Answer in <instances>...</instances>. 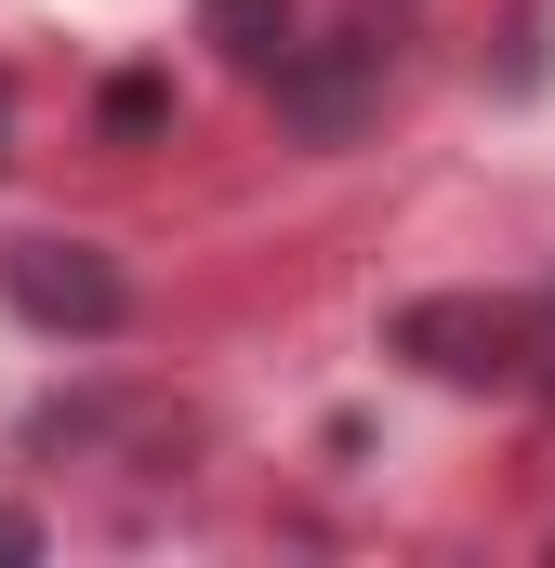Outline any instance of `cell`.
<instances>
[{
    "label": "cell",
    "instance_id": "1",
    "mask_svg": "<svg viewBox=\"0 0 555 568\" xmlns=\"http://www.w3.org/2000/svg\"><path fill=\"white\" fill-rule=\"evenodd\" d=\"M0 304L27 317V331H67V344H107L120 317H133V278L93 252V239H13L0 252Z\"/></svg>",
    "mask_w": 555,
    "mask_h": 568
},
{
    "label": "cell",
    "instance_id": "2",
    "mask_svg": "<svg viewBox=\"0 0 555 568\" xmlns=\"http://www.w3.org/2000/svg\"><path fill=\"white\" fill-rule=\"evenodd\" d=\"M397 357H423L436 384H529V304H476V291H436L397 317Z\"/></svg>",
    "mask_w": 555,
    "mask_h": 568
},
{
    "label": "cell",
    "instance_id": "3",
    "mask_svg": "<svg viewBox=\"0 0 555 568\" xmlns=\"http://www.w3.org/2000/svg\"><path fill=\"white\" fill-rule=\"evenodd\" d=\"M199 27H212L239 67H278V53H291V40H278V27H291V0H199Z\"/></svg>",
    "mask_w": 555,
    "mask_h": 568
},
{
    "label": "cell",
    "instance_id": "4",
    "mask_svg": "<svg viewBox=\"0 0 555 568\" xmlns=\"http://www.w3.org/2000/svg\"><path fill=\"white\" fill-rule=\"evenodd\" d=\"M172 120V80H107V133L133 145V133H159Z\"/></svg>",
    "mask_w": 555,
    "mask_h": 568
},
{
    "label": "cell",
    "instance_id": "5",
    "mask_svg": "<svg viewBox=\"0 0 555 568\" xmlns=\"http://www.w3.org/2000/svg\"><path fill=\"white\" fill-rule=\"evenodd\" d=\"M529 384H555V291L529 304Z\"/></svg>",
    "mask_w": 555,
    "mask_h": 568
},
{
    "label": "cell",
    "instance_id": "6",
    "mask_svg": "<svg viewBox=\"0 0 555 568\" xmlns=\"http://www.w3.org/2000/svg\"><path fill=\"white\" fill-rule=\"evenodd\" d=\"M0 556H40V516H0Z\"/></svg>",
    "mask_w": 555,
    "mask_h": 568
},
{
    "label": "cell",
    "instance_id": "7",
    "mask_svg": "<svg viewBox=\"0 0 555 568\" xmlns=\"http://www.w3.org/2000/svg\"><path fill=\"white\" fill-rule=\"evenodd\" d=\"M0 120H13V93H0Z\"/></svg>",
    "mask_w": 555,
    "mask_h": 568
}]
</instances>
